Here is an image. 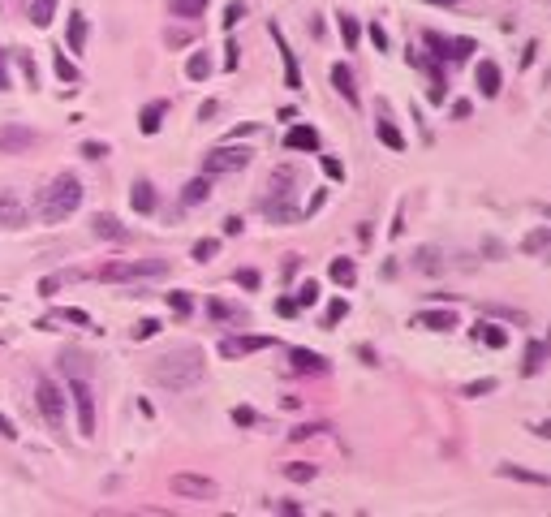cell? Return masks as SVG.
Here are the masks:
<instances>
[{
  "instance_id": "cell-1",
  "label": "cell",
  "mask_w": 551,
  "mask_h": 517,
  "mask_svg": "<svg viewBox=\"0 0 551 517\" xmlns=\"http://www.w3.org/2000/svg\"><path fill=\"white\" fill-rule=\"evenodd\" d=\"M203 375H207V353L199 345H177L151 366V380L168 393H190V388L203 384Z\"/></svg>"
},
{
  "instance_id": "cell-2",
  "label": "cell",
  "mask_w": 551,
  "mask_h": 517,
  "mask_svg": "<svg viewBox=\"0 0 551 517\" xmlns=\"http://www.w3.org/2000/svg\"><path fill=\"white\" fill-rule=\"evenodd\" d=\"M78 207H82V186H78V177L60 173V177H52V186L39 194L35 212H39V220H47V224H60V220H69Z\"/></svg>"
},
{
  "instance_id": "cell-3",
  "label": "cell",
  "mask_w": 551,
  "mask_h": 517,
  "mask_svg": "<svg viewBox=\"0 0 551 517\" xmlns=\"http://www.w3.org/2000/svg\"><path fill=\"white\" fill-rule=\"evenodd\" d=\"M263 212L271 220H297V207H293V168H280V173H271V199L263 203Z\"/></svg>"
},
{
  "instance_id": "cell-4",
  "label": "cell",
  "mask_w": 551,
  "mask_h": 517,
  "mask_svg": "<svg viewBox=\"0 0 551 517\" xmlns=\"http://www.w3.org/2000/svg\"><path fill=\"white\" fill-rule=\"evenodd\" d=\"M168 263L164 258H134V263H108L100 272V280L108 285H117V280H155V276H164Z\"/></svg>"
},
{
  "instance_id": "cell-5",
  "label": "cell",
  "mask_w": 551,
  "mask_h": 517,
  "mask_svg": "<svg viewBox=\"0 0 551 517\" xmlns=\"http://www.w3.org/2000/svg\"><path fill=\"white\" fill-rule=\"evenodd\" d=\"M250 147H233V142H224V147H212L203 155V173L207 177H224V173H241L250 164Z\"/></svg>"
},
{
  "instance_id": "cell-6",
  "label": "cell",
  "mask_w": 551,
  "mask_h": 517,
  "mask_svg": "<svg viewBox=\"0 0 551 517\" xmlns=\"http://www.w3.org/2000/svg\"><path fill=\"white\" fill-rule=\"evenodd\" d=\"M35 401H39V410L47 418V427L60 431L65 427V393H60L52 380H35Z\"/></svg>"
},
{
  "instance_id": "cell-7",
  "label": "cell",
  "mask_w": 551,
  "mask_h": 517,
  "mask_svg": "<svg viewBox=\"0 0 551 517\" xmlns=\"http://www.w3.org/2000/svg\"><path fill=\"white\" fill-rule=\"evenodd\" d=\"M69 397H74V406H78V431L95 435V393H91V384L82 375L69 380Z\"/></svg>"
},
{
  "instance_id": "cell-8",
  "label": "cell",
  "mask_w": 551,
  "mask_h": 517,
  "mask_svg": "<svg viewBox=\"0 0 551 517\" xmlns=\"http://www.w3.org/2000/svg\"><path fill=\"white\" fill-rule=\"evenodd\" d=\"M39 142V134L30 125H18V121H9V125H0V155H22L30 151Z\"/></svg>"
},
{
  "instance_id": "cell-9",
  "label": "cell",
  "mask_w": 551,
  "mask_h": 517,
  "mask_svg": "<svg viewBox=\"0 0 551 517\" xmlns=\"http://www.w3.org/2000/svg\"><path fill=\"white\" fill-rule=\"evenodd\" d=\"M216 492L220 487L203 474H172V496H181V500H212Z\"/></svg>"
},
{
  "instance_id": "cell-10",
  "label": "cell",
  "mask_w": 551,
  "mask_h": 517,
  "mask_svg": "<svg viewBox=\"0 0 551 517\" xmlns=\"http://www.w3.org/2000/svg\"><path fill=\"white\" fill-rule=\"evenodd\" d=\"M0 224H5V229H26L30 224V212L18 199V190H0Z\"/></svg>"
},
{
  "instance_id": "cell-11",
  "label": "cell",
  "mask_w": 551,
  "mask_h": 517,
  "mask_svg": "<svg viewBox=\"0 0 551 517\" xmlns=\"http://www.w3.org/2000/svg\"><path fill=\"white\" fill-rule=\"evenodd\" d=\"M271 336H224L220 341V358H246V353L267 349Z\"/></svg>"
},
{
  "instance_id": "cell-12",
  "label": "cell",
  "mask_w": 551,
  "mask_h": 517,
  "mask_svg": "<svg viewBox=\"0 0 551 517\" xmlns=\"http://www.w3.org/2000/svg\"><path fill=\"white\" fill-rule=\"evenodd\" d=\"M284 147L289 151H319V129L315 125H293L284 134Z\"/></svg>"
},
{
  "instance_id": "cell-13",
  "label": "cell",
  "mask_w": 551,
  "mask_h": 517,
  "mask_svg": "<svg viewBox=\"0 0 551 517\" xmlns=\"http://www.w3.org/2000/svg\"><path fill=\"white\" fill-rule=\"evenodd\" d=\"M289 358H293L297 375H323V371H328V358H323V353H311V349H293Z\"/></svg>"
},
{
  "instance_id": "cell-14",
  "label": "cell",
  "mask_w": 551,
  "mask_h": 517,
  "mask_svg": "<svg viewBox=\"0 0 551 517\" xmlns=\"http://www.w3.org/2000/svg\"><path fill=\"white\" fill-rule=\"evenodd\" d=\"M271 39H276V47L284 52V87H302V74H297V60H293V52H289V43H284V35H280V26L271 22Z\"/></svg>"
},
{
  "instance_id": "cell-15",
  "label": "cell",
  "mask_w": 551,
  "mask_h": 517,
  "mask_svg": "<svg viewBox=\"0 0 551 517\" xmlns=\"http://www.w3.org/2000/svg\"><path fill=\"white\" fill-rule=\"evenodd\" d=\"M418 328H431V332H452L457 328V315L452 311H423V315H414Z\"/></svg>"
},
{
  "instance_id": "cell-16",
  "label": "cell",
  "mask_w": 551,
  "mask_h": 517,
  "mask_svg": "<svg viewBox=\"0 0 551 517\" xmlns=\"http://www.w3.org/2000/svg\"><path fill=\"white\" fill-rule=\"evenodd\" d=\"M474 336H478V345H487V349H504L508 345V332L499 328V323H487V319H478Z\"/></svg>"
},
{
  "instance_id": "cell-17",
  "label": "cell",
  "mask_w": 551,
  "mask_h": 517,
  "mask_svg": "<svg viewBox=\"0 0 551 517\" xmlns=\"http://www.w3.org/2000/svg\"><path fill=\"white\" fill-rule=\"evenodd\" d=\"M207 199H212V177H207V173L194 177V182L181 190V203H185V207H199V203H207Z\"/></svg>"
},
{
  "instance_id": "cell-18",
  "label": "cell",
  "mask_w": 551,
  "mask_h": 517,
  "mask_svg": "<svg viewBox=\"0 0 551 517\" xmlns=\"http://www.w3.org/2000/svg\"><path fill=\"white\" fill-rule=\"evenodd\" d=\"M91 233L95 237H108V241H129V229H121V220H112V216H95L91 220Z\"/></svg>"
},
{
  "instance_id": "cell-19",
  "label": "cell",
  "mask_w": 551,
  "mask_h": 517,
  "mask_svg": "<svg viewBox=\"0 0 551 517\" xmlns=\"http://www.w3.org/2000/svg\"><path fill=\"white\" fill-rule=\"evenodd\" d=\"M164 112H168L164 100L147 104V108H142V117H138V129H142V134H159V125H164Z\"/></svg>"
},
{
  "instance_id": "cell-20",
  "label": "cell",
  "mask_w": 551,
  "mask_h": 517,
  "mask_svg": "<svg viewBox=\"0 0 551 517\" xmlns=\"http://www.w3.org/2000/svg\"><path fill=\"white\" fill-rule=\"evenodd\" d=\"M129 203H134L138 216H151V212H155V186H151V182H134V194H129Z\"/></svg>"
},
{
  "instance_id": "cell-21",
  "label": "cell",
  "mask_w": 551,
  "mask_h": 517,
  "mask_svg": "<svg viewBox=\"0 0 551 517\" xmlns=\"http://www.w3.org/2000/svg\"><path fill=\"white\" fill-rule=\"evenodd\" d=\"M65 43H69V52H82V47H87V18H82V13H69V26H65Z\"/></svg>"
},
{
  "instance_id": "cell-22",
  "label": "cell",
  "mask_w": 551,
  "mask_h": 517,
  "mask_svg": "<svg viewBox=\"0 0 551 517\" xmlns=\"http://www.w3.org/2000/svg\"><path fill=\"white\" fill-rule=\"evenodd\" d=\"M332 87L345 95V100L358 108V87H353V74H349V65H332Z\"/></svg>"
},
{
  "instance_id": "cell-23",
  "label": "cell",
  "mask_w": 551,
  "mask_h": 517,
  "mask_svg": "<svg viewBox=\"0 0 551 517\" xmlns=\"http://www.w3.org/2000/svg\"><path fill=\"white\" fill-rule=\"evenodd\" d=\"M499 82H504V78H499V65L495 60H482L478 65V87H482L487 100H491V95H499Z\"/></svg>"
},
{
  "instance_id": "cell-24",
  "label": "cell",
  "mask_w": 551,
  "mask_h": 517,
  "mask_svg": "<svg viewBox=\"0 0 551 517\" xmlns=\"http://www.w3.org/2000/svg\"><path fill=\"white\" fill-rule=\"evenodd\" d=\"M375 134H379V142H383L387 151H405V134H401V129H396L392 121H387V117H379V121H375Z\"/></svg>"
},
{
  "instance_id": "cell-25",
  "label": "cell",
  "mask_w": 551,
  "mask_h": 517,
  "mask_svg": "<svg viewBox=\"0 0 551 517\" xmlns=\"http://www.w3.org/2000/svg\"><path fill=\"white\" fill-rule=\"evenodd\" d=\"M336 26H340V39H345V52H353V47L362 43V22H358V18H349V13H340Z\"/></svg>"
},
{
  "instance_id": "cell-26",
  "label": "cell",
  "mask_w": 551,
  "mask_h": 517,
  "mask_svg": "<svg viewBox=\"0 0 551 517\" xmlns=\"http://www.w3.org/2000/svg\"><path fill=\"white\" fill-rule=\"evenodd\" d=\"M185 78H190V82H207V78H212V56H207V52H190Z\"/></svg>"
},
{
  "instance_id": "cell-27",
  "label": "cell",
  "mask_w": 551,
  "mask_h": 517,
  "mask_svg": "<svg viewBox=\"0 0 551 517\" xmlns=\"http://www.w3.org/2000/svg\"><path fill=\"white\" fill-rule=\"evenodd\" d=\"M328 276L340 285V289H349L353 280H358V267H353V258H332V267H328Z\"/></svg>"
},
{
  "instance_id": "cell-28",
  "label": "cell",
  "mask_w": 551,
  "mask_h": 517,
  "mask_svg": "<svg viewBox=\"0 0 551 517\" xmlns=\"http://www.w3.org/2000/svg\"><path fill=\"white\" fill-rule=\"evenodd\" d=\"M207 5H212V0H168L172 18H185V22H194L199 13H207Z\"/></svg>"
},
{
  "instance_id": "cell-29",
  "label": "cell",
  "mask_w": 551,
  "mask_h": 517,
  "mask_svg": "<svg viewBox=\"0 0 551 517\" xmlns=\"http://www.w3.org/2000/svg\"><path fill=\"white\" fill-rule=\"evenodd\" d=\"M280 474L289 483H311L319 474V465H311V461H289V465H280Z\"/></svg>"
},
{
  "instance_id": "cell-30",
  "label": "cell",
  "mask_w": 551,
  "mask_h": 517,
  "mask_svg": "<svg viewBox=\"0 0 551 517\" xmlns=\"http://www.w3.org/2000/svg\"><path fill=\"white\" fill-rule=\"evenodd\" d=\"M543 362H547V345H543V341H530V345H526V366H521V371H526V375H539Z\"/></svg>"
},
{
  "instance_id": "cell-31",
  "label": "cell",
  "mask_w": 551,
  "mask_h": 517,
  "mask_svg": "<svg viewBox=\"0 0 551 517\" xmlns=\"http://www.w3.org/2000/svg\"><path fill=\"white\" fill-rule=\"evenodd\" d=\"M56 18V0H30V22L35 26H52Z\"/></svg>"
},
{
  "instance_id": "cell-32",
  "label": "cell",
  "mask_w": 551,
  "mask_h": 517,
  "mask_svg": "<svg viewBox=\"0 0 551 517\" xmlns=\"http://www.w3.org/2000/svg\"><path fill=\"white\" fill-rule=\"evenodd\" d=\"M414 267H418V272H440V267H444V263H440V250L423 246V250L414 254Z\"/></svg>"
},
{
  "instance_id": "cell-33",
  "label": "cell",
  "mask_w": 551,
  "mask_h": 517,
  "mask_svg": "<svg viewBox=\"0 0 551 517\" xmlns=\"http://www.w3.org/2000/svg\"><path fill=\"white\" fill-rule=\"evenodd\" d=\"M69 280H78V272H56V276H47V280H39V294L43 298H52L60 285H69Z\"/></svg>"
},
{
  "instance_id": "cell-34",
  "label": "cell",
  "mask_w": 551,
  "mask_h": 517,
  "mask_svg": "<svg viewBox=\"0 0 551 517\" xmlns=\"http://www.w3.org/2000/svg\"><path fill=\"white\" fill-rule=\"evenodd\" d=\"M220 254V237H203V241H194V258L199 263H207V258H216Z\"/></svg>"
},
{
  "instance_id": "cell-35",
  "label": "cell",
  "mask_w": 551,
  "mask_h": 517,
  "mask_svg": "<svg viewBox=\"0 0 551 517\" xmlns=\"http://www.w3.org/2000/svg\"><path fill=\"white\" fill-rule=\"evenodd\" d=\"M345 315H349V302H345V298H336V302L328 306V315H323V328H336V323L345 319Z\"/></svg>"
},
{
  "instance_id": "cell-36",
  "label": "cell",
  "mask_w": 551,
  "mask_h": 517,
  "mask_svg": "<svg viewBox=\"0 0 551 517\" xmlns=\"http://www.w3.org/2000/svg\"><path fill=\"white\" fill-rule=\"evenodd\" d=\"M168 311H172V315H190V311H194V302H190V294H185V289L168 294Z\"/></svg>"
},
{
  "instance_id": "cell-37",
  "label": "cell",
  "mask_w": 551,
  "mask_h": 517,
  "mask_svg": "<svg viewBox=\"0 0 551 517\" xmlns=\"http://www.w3.org/2000/svg\"><path fill=\"white\" fill-rule=\"evenodd\" d=\"M547 237H551V229H534V233L521 241V250H526V254H539V250L547 246Z\"/></svg>"
},
{
  "instance_id": "cell-38",
  "label": "cell",
  "mask_w": 551,
  "mask_h": 517,
  "mask_svg": "<svg viewBox=\"0 0 551 517\" xmlns=\"http://www.w3.org/2000/svg\"><path fill=\"white\" fill-rule=\"evenodd\" d=\"M293 302H297V311H302V306H315V302H319V285H315V280L297 285V298H293Z\"/></svg>"
},
{
  "instance_id": "cell-39",
  "label": "cell",
  "mask_w": 551,
  "mask_h": 517,
  "mask_svg": "<svg viewBox=\"0 0 551 517\" xmlns=\"http://www.w3.org/2000/svg\"><path fill=\"white\" fill-rule=\"evenodd\" d=\"M504 478H521V483H547V474H530V470H517V465H499Z\"/></svg>"
},
{
  "instance_id": "cell-40",
  "label": "cell",
  "mask_w": 551,
  "mask_h": 517,
  "mask_svg": "<svg viewBox=\"0 0 551 517\" xmlns=\"http://www.w3.org/2000/svg\"><path fill=\"white\" fill-rule=\"evenodd\" d=\"M469 52H474V39H448V56L452 60H465Z\"/></svg>"
},
{
  "instance_id": "cell-41",
  "label": "cell",
  "mask_w": 551,
  "mask_h": 517,
  "mask_svg": "<svg viewBox=\"0 0 551 517\" xmlns=\"http://www.w3.org/2000/svg\"><path fill=\"white\" fill-rule=\"evenodd\" d=\"M207 315L212 319H241V311H233L229 302H207Z\"/></svg>"
},
{
  "instance_id": "cell-42",
  "label": "cell",
  "mask_w": 551,
  "mask_h": 517,
  "mask_svg": "<svg viewBox=\"0 0 551 517\" xmlns=\"http://www.w3.org/2000/svg\"><path fill=\"white\" fill-rule=\"evenodd\" d=\"M319 164H323V173H328V177H332V182H345V164H340V160H336V155H323V160H319Z\"/></svg>"
},
{
  "instance_id": "cell-43",
  "label": "cell",
  "mask_w": 551,
  "mask_h": 517,
  "mask_svg": "<svg viewBox=\"0 0 551 517\" xmlns=\"http://www.w3.org/2000/svg\"><path fill=\"white\" fill-rule=\"evenodd\" d=\"M155 332H159V323H155V319H142V323H138V328L129 332V336H134V341H151Z\"/></svg>"
},
{
  "instance_id": "cell-44",
  "label": "cell",
  "mask_w": 551,
  "mask_h": 517,
  "mask_svg": "<svg viewBox=\"0 0 551 517\" xmlns=\"http://www.w3.org/2000/svg\"><path fill=\"white\" fill-rule=\"evenodd\" d=\"M495 393V380H474V384H465V397H487Z\"/></svg>"
},
{
  "instance_id": "cell-45",
  "label": "cell",
  "mask_w": 551,
  "mask_h": 517,
  "mask_svg": "<svg viewBox=\"0 0 551 517\" xmlns=\"http://www.w3.org/2000/svg\"><path fill=\"white\" fill-rule=\"evenodd\" d=\"M56 78H60V82H78V69H74V60L56 56Z\"/></svg>"
},
{
  "instance_id": "cell-46",
  "label": "cell",
  "mask_w": 551,
  "mask_h": 517,
  "mask_svg": "<svg viewBox=\"0 0 551 517\" xmlns=\"http://www.w3.org/2000/svg\"><path fill=\"white\" fill-rule=\"evenodd\" d=\"M233 423H237V427H254V423H258V414H254V410H246V406H237V410H233Z\"/></svg>"
},
{
  "instance_id": "cell-47",
  "label": "cell",
  "mask_w": 551,
  "mask_h": 517,
  "mask_svg": "<svg viewBox=\"0 0 551 517\" xmlns=\"http://www.w3.org/2000/svg\"><path fill=\"white\" fill-rule=\"evenodd\" d=\"M427 43L435 47V56H440V60H448V39H444V35H435V30H427Z\"/></svg>"
},
{
  "instance_id": "cell-48",
  "label": "cell",
  "mask_w": 551,
  "mask_h": 517,
  "mask_svg": "<svg viewBox=\"0 0 551 517\" xmlns=\"http://www.w3.org/2000/svg\"><path fill=\"white\" fill-rule=\"evenodd\" d=\"M241 18H246V5H229V13H224V30H233Z\"/></svg>"
},
{
  "instance_id": "cell-49",
  "label": "cell",
  "mask_w": 551,
  "mask_h": 517,
  "mask_svg": "<svg viewBox=\"0 0 551 517\" xmlns=\"http://www.w3.org/2000/svg\"><path fill=\"white\" fill-rule=\"evenodd\" d=\"M233 280H237L241 289H258V272H254V267H246V272H237Z\"/></svg>"
},
{
  "instance_id": "cell-50",
  "label": "cell",
  "mask_w": 551,
  "mask_h": 517,
  "mask_svg": "<svg viewBox=\"0 0 551 517\" xmlns=\"http://www.w3.org/2000/svg\"><path fill=\"white\" fill-rule=\"evenodd\" d=\"M315 431H328V427H311V423H302V427H293V431H289V440H311Z\"/></svg>"
},
{
  "instance_id": "cell-51",
  "label": "cell",
  "mask_w": 551,
  "mask_h": 517,
  "mask_svg": "<svg viewBox=\"0 0 551 517\" xmlns=\"http://www.w3.org/2000/svg\"><path fill=\"white\" fill-rule=\"evenodd\" d=\"M370 43H375V47H379V52H387V30H383L379 22H375V26H370Z\"/></svg>"
},
{
  "instance_id": "cell-52",
  "label": "cell",
  "mask_w": 551,
  "mask_h": 517,
  "mask_svg": "<svg viewBox=\"0 0 551 517\" xmlns=\"http://www.w3.org/2000/svg\"><path fill=\"white\" fill-rule=\"evenodd\" d=\"M82 155H87V160H104L108 147H104V142H82Z\"/></svg>"
},
{
  "instance_id": "cell-53",
  "label": "cell",
  "mask_w": 551,
  "mask_h": 517,
  "mask_svg": "<svg viewBox=\"0 0 551 517\" xmlns=\"http://www.w3.org/2000/svg\"><path fill=\"white\" fill-rule=\"evenodd\" d=\"M13 78H9V52H0V91H9Z\"/></svg>"
},
{
  "instance_id": "cell-54",
  "label": "cell",
  "mask_w": 551,
  "mask_h": 517,
  "mask_svg": "<svg viewBox=\"0 0 551 517\" xmlns=\"http://www.w3.org/2000/svg\"><path fill=\"white\" fill-rule=\"evenodd\" d=\"M241 229H246V224H241V216H229V220H224V237H237Z\"/></svg>"
},
{
  "instance_id": "cell-55",
  "label": "cell",
  "mask_w": 551,
  "mask_h": 517,
  "mask_svg": "<svg viewBox=\"0 0 551 517\" xmlns=\"http://www.w3.org/2000/svg\"><path fill=\"white\" fill-rule=\"evenodd\" d=\"M276 311H280V315H297V302L293 298H276Z\"/></svg>"
},
{
  "instance_id": "cell-56",
  "label": "cell",
  "mask_w": 551,
  "mask_h": 517,
  "mask_svg": "<svg viewBox=\"0 0 551 517\" xmlns=\"http://www.w3.org/2000/svg\"><path fill=\"white\" fill-rule=\"evenodd\" d=\"M22 60V69H26V78H30V87H35L39 82V69H35V60H30V56H18Z\"/></svg>"
},
{
  "instance_id": "cell-57",
  "label": "cell",
  "mask_w": 551,
  "mask_h": 517,
  "mask_svg": "<svg viewBox=\"0 0 551 517\" xmlns=\"http://www.w3.org/2000/svg\"><path fill=\"white\" fill-rule=\"evenodd\" d=\"M0 435H5V440H13V435H18V431H13V423H9V418H0Z\"/></svg>"
},
{
  "instance_id": "cell-58",
  "label": "cell",
  "mask_w": 551,
  "mask_h": 517,
  "mask_svg": "<svg viewBox=\"0 0 551 517\" xmlns=\"http://www.w3.org/2000/svg\"><path fill=\"white\" fill-rule=\"evenodd\" d=\"M423 5H457V0H423Z\"/></svg>"
}]
</instances>
